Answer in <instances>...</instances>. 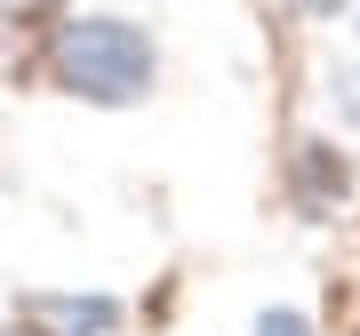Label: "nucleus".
<instances>
[{"label": "nucleus", "instance_id": "4", "mask_svg": "<svg viewBox=\"0 0 360 336\" xmlns=\"http://www.w3.org/2000/svg\"><path fill=\"white\" fill-rule=\"evenodd\" d=\"M321 89H328V104H336V120H345V129H360V49H352V56H336Z\"/></svg>", "mask_w": 360, "mask_h": 336}, {"label": "nucleus", "instance_id": "6", "mask_svg": "<svg viewBox=\"0 0 360 336\" xmlns=\"http://www.w3.org/2000/svg\"><path fill=\"white\" fill-rule=\"evenodd\" d=\"M296 16H304V25H345L352 16V0H288Z\"/></svg>", "mask_w": 360, "mask_h": 336}, {"label": "nucleus", "instance_id": "5", "mask_svg": "<svg viewBox=\"0 0 360 336\" xmlns=\"http://www.w3.org/2000/svg\"><path fill=\"white\" fill-rule=\"evenodd\" d=\"M248 336H321V328H312V312H296V304H264Z\"/></svg>", "mask_w": 360, "mask_h": 336}, {"label": "nucleus", "instance_id": "8", "mask_svg": "<svg viewBox=\"0 0 360 336\" xmlns=\"http://www.w3.org/2000/svg\"><path fill=\"white\" fill-rule=\"evenodd\" d=\"M352 336H360V328H352Z\"/></svg>", "mask_w": 360, "mask_h": 336}, {"label": "nucleus", "instance_id": "7", "mask_svg": "<svg viewBox=\"0 0 360 336\" xmlns=\"http://www.w3.org/2000/svg\"><path fill=\"white\" fill-rule=\"evenodd\" d=\"M8 16H40V25H56V16H72V0H0Z\"/></svg>", "mask_w": 360, "mask_h": 336}, {"label": "nucleus", "instance_id": "1", "mask_svg": "<svg viewBox=\"0 0 360 336\" xmlns=\"http://www.w3.org/2000/svg\"><path fill=\"white\" fill-rule=\"evenodd\" d=\"M49 80L89 112H136L160 89V40L136 16H56L49 32Z\"/></svg>", "mask_w": 360, "mask_h": 336}, {"label": "nucleus", "instance_id": "2", "mask_svg": "<svg viewBox=\"0 0 360 336\" xmlns=\"http://www.w3.org/2000/svg\"><path fill=\"white\" fill-rule=\"evenodd\" d=\"M16 312H25L16 336H120L129 328V304L104 288H32Z\"/></svg>", "mask_w": 360, "mask_h": 336}, {"label": "nucleus", "instance_id": "3", "mask_svg": "<svg viewBox=\"0 0 360 336\" xmlns=\"http://www.w3.org/2000/svg\"><path fill=\"white\" fill-rule=\"evenodd\" d=\"M345 200H352V153H345L336 136H304V144L288 153V208L321 224V217H336Z\"/></svg>", "mask_w": 360, "mask_h": 336}]
</instances>
